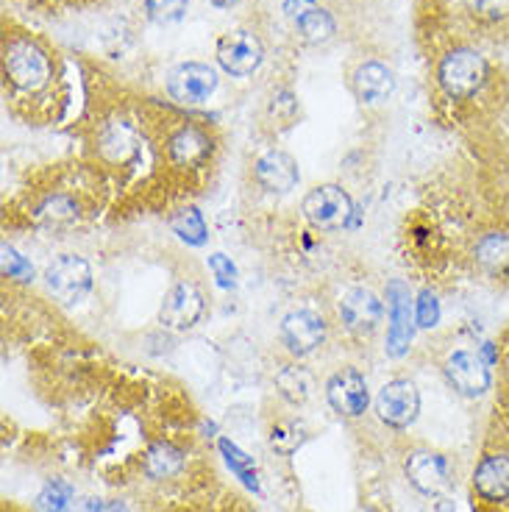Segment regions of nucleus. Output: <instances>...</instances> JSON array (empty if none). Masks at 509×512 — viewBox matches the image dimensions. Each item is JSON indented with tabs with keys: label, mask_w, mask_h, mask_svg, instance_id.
Segmentation results:
<instances>
[{
	"label": "nucleus",
	"mask_w": 509,
	"mask_h": 512,
	"mask_svg": "<svg viewBox=\"0 0 509 512\" xmlns=\"http://www.w3.org/2000/svg\"><path fill=\"white\" fill-rule=\"evenodd\" d=\"M167 151L176 165H198L212 151V142L198 126H181L167 142Z\"/></svg>",
	"instance_id": "nucleus-18"
},
{
	"label": "nucleus",
	"mask_w": 509,
	"mask_h": 512,
	"mask_svg": "<svg viewBox=\"0 0 509 512\" xmlns=\"http://www.w3.org/2000/svg\"><path fill=\"white\" fill-rule=\"evenodd\" d=\"M276 387L290 404H306L315 393V376L304 365H284L276 373Z\"/></svg>",
	"instance_id": "nucleus-22"
},
{
	"label": "nucleus",
	"mask_w": 509,
	"mask_h": 512,
	"mask_svg": "<svg viewBox=\"0 0 509 512\" xmlns=\"http://www.w3.org/2000/svg\"><path fill=\"white\" fill-rule=\"evenodd\" d=\"M209 270L215 273L217 284H220L223 290H234V287H237V265H234L226 254L209 256Z\"/></svg>",
	"instance_id": "nucleus-31"
},
{
	"label": "nucleus",
	"mask_w": 509,
	"mask_h": 512,
	"mask_svg": "<svg viewBox=\"0 0 509 512\" xmlns=\"http://www.w3.org/2000/svg\"><path fill=\"white\" fill-rule=\"evenodd\" d=\"M217 64L223 73H229L234 78L254 76L256 70L265 62V45L256 31L251 28H234L229 34L217 39L215 48Z\"/></svg>",
	"instance_id": "nucleus-4"
},
{
	"label": "nucleus",
	"mask_w": 509,
	"mask_h": 512,
	"mask_svg": "<svg viewBox=\"0 0 509 512\" xmlns=\"http://www.w3.org/2000/svg\"><path fill=\"white\" fill-rule=\"evenodd\" d=\"M387 309H390V326H387V354L393 359L404 357L415 334V301L409 287L401 279L387 284Z\"/></svg>",
	"instance_id": "nucleus-7"
},
{
	"label": "nucleus",
	"mask_w": 509,
	"mask_h": 512,
	"mask_svg": "<svg viewBox=\"0 0 509 512\" xmlns=\"http://www.w3.org/2000/svg\"><path fill=\"white\" fill-rule=\"evenodd\" d=\"M340 318H343L348 332L368 337L379 329V323L384 318V304L379 301V295L370 293L365 287H354L343 295L340 301Z\"/></svg>",
	"instance_id": "nucleus-13"
},
{
	"label": "nucleus",
	"mask_w": 509,
	"mask_h": 512,
	"mask_svg": "<svg viewBox=\"0 0 509 512\" xmlns=\"http://www.w3.org/2000/svg\"><path fill=\"white\" fill-rule=\"evenodd\" d=\"M170 229L179 237L181 243L192 245V248H201V245L209 240V229H206L204 215L195 209V206H187V209H179L173 218H170Z\"/></svg>",
	"instance_id": "nucleus-24"
},
{
	"label": "nucleus",
	"mask_w": 509,
	"mask_h": 512,
	"mask_svg": "<svg viewBox=\"0 0 509 512\" xmlns=\"http://www.w3.org/2000/svg\"><path fill=\"white\" fill-rule=\"evenodd\" d=\"M473 493L487 504L509 501V454H487L473 471Z\"/></svg>",
	"instance_id": "nucleus-15"
},
{
	"label": "nucleus",
	"mask_w": 509,
	"mask_h": 512,
	"mask_svg": "<svg viewBox=\"0 0 509 512\" xmlns=\"http://www.w3.org/2000/svg\"><path fill=\"white\" fill-rule=\"evenodd\" d=\"M440 298L432 290H420L418 301H415V320H418L420 329H434L440 323Z\"/></svg>",
	"instance_id": "nucleus-27"
},
{
	"label": "nucleus",
	"mask_w": 509,
	"mask_h": 512,
	"mask_svg": "<svg viewBox=\"0 0 509 512\" xmlns=\"http://www.w3.org/2000/svg\"><path fill=\"white\" fill-rule=\"evenodd\" d=\"M256 184L265 192H273V195H287V192L295 190L298 184V162L293 156L284 154V151H268L256 159L254 167Z\"/></svg>",
	"instance_id": "nucleus-16"
},
{
	"label": "nucleus",
	"mask_w": 509,
	"mask_h": 512,
	"mask_svg": "<svg viewBox=\"0 0 509 512\" xmlns=\"http://www.w3.org/2000/svg\"><path fill=\"white\" fill-rule=\"evenodd\" d=\"M181 468H184V451L173 443H167V440L153 443L145 454V474L156 482L173 479L176 474H181Z\"/></svg>",
	"instance_id": "nucleus-21"
},
{
	"label": "nucleus",
	"mask_w": 509,
	"mask_h": 512,
	"mask_svg": "<svg viewBox=\"0 0 509 512\" xmlns=\"http://www.w3.org/2000/svg\"><path fill=\"white\" fill-rule=\"evenodd\" d=\"M309 6H315V0H284V12L290 14V17H298L301 12H306Z\"/></svg>",
	"instance_id": "nucleus-33"
},
{
	"label": "nucleus",
	"mask_w": 509,
	"mask_h": 512,
	"mask_svg": "<svg viewBox=\"0 0 509 512\" xmlns=\"http://www.w3.org/2000/svg\"><path fill=\"white\" fill-rule=\"evenodd\" d=\"M217 90L215 67L204 62H181L167 73V95L181 106H198Z\"/></svg>",
	"instance_id": "nucleus-6"
},
{
	"label": "nucleus",
	"mask_w": 509,
	"mask_h": 512,
	"mask_svg": "<svg viewBox=\"0 0 509 512\" xmlns=\"http://www.w3.org/2000/svg\"><path fill=\"white\" fill-rule=\"evenodd\" d=\"M468 12L484 23H501L509 17V0H465Z\"/></svg>",
	"instance_id": "nucleus-28"
},
{
	"label": "nucleus",
	"mask_w": 509,
	"mask_h": 512,
	"mask_svg": "<svg viewBox=\"0 0 509 512\" xmlns=\"http://www.w3.org/2000/svg\"><path fill=\"white\" fill-rule=\"evenodd\" d=\"M479 354H482V359H484V362H487V365H493V362H496V359H498V354H496V348H493V343H484L482 351H479Z\"/></svg>",
	"instance_id": "nucleus-34"
},
{
	"label": "nucleus",
	"mask_w": 509,
	"mask_h": 512,
	"mask_svg": "<svg viewBox=\"0 0 509 512\" xmlns=\"http://www.w3.org/2000/svg\"><path fill=\"white\" fill-rule=\"evenodd\" d=\"M487 62L479 51L468 45H459L437 64V84L451 101H471L487 84Z\"/></svg>",
	"instance_id": "nucleus-2"
},
{
	"label": "nucleus",
	"mask_w": 509,
	"mask_h": 512,
	"mask_svg": "<svg viewBox=\"0 0 509 512\" xmlns=\"http://www.w3.org/2000/svg\"><path fill=\"white\" fill-rule=\"evenodd\" d=\"M217 448H220V454H223V460H226V465L231 468V474L240 479L242 485L248 487V490H254V493H259V474H256V462L251 454H245L234 440H229V437H220V443H217Z\"/></svg>",
	"instance_id": "nucleus-23"
},
{
	"label": "nucleus",
	"mask_w": 509,
	"mask_h": 512,
	"mask_svg": "<svg viewBox=\"0 0 509 512\" xmlns=\"http://www.w3.org/2000/svg\"><path fill=\"white\" fill-rule=\"evenodd\" d=\"M281 340L293 357H306L318 351L326 340V320L315 309H293L281 320Z\"/></svg>",
	"instance_id": "nucleus-11"
},
{
	"label": "nucleus",
	"mask_w": 509,
	"mask_h": 512,
	"mask_svg": "<svg viewBox=\"0 0 509 512\" xmlns=\"http://www.w3.org/2000/svg\"><path fill=\"white\" fill-rule=\"evenodd\" d=\"M45 284L62 304H78L92 290V268L84 256L64 254L45 270Z\"/></svg>",
	"instance_id": "nucleus-5"
},
{
	"label": "nucleus",
	"mask_w": 509,
	"mask_h": 512,
	"mask_svg": "<svg viewBox=\"0 0 509 512\" xmlns=\"http://www.w3.org/2000/svg\"><path fill=\"white\" fill-rule=\"evenodd\" d=\"M295 31L298 37L309 42V45H323L337 34V20L331 17L329 9L323 6H309L306 12L295 17Z\"/></svg>",
	"instance_id": "nucleus-20"
},
{
	"label": "nucleus",
	"mask_w": 509,
	"mask_h": 512,
	"mask_svg": "<svg viewBox=\"0 0 509 512\" xmlns=\"http://www.w3.org/2000/svg\"><path fill=\"white\" fill-rule=\"evenodd\" d=\"M326 398L331 410L340 412L343 418H362L370 404L368 382L357 368H340L326 382Z\"/></svg>",
	"instance_id": "nucleus-10"
},
{
	"label": "nucleus",
	"mask_w": 509,
	"mask_h": 512,
	"mask_svg": "<svg viewBox=\"0 0 509 512\" xmlns=\"http://www.w3.org/2000/svg\"><path fill=\"white\" fill-rule=\"evenodd\" d=\"M473 259L484 273H504L509 268V231H487L473 245Z\"/></svg>",
	"instance_id": "nucleus-19"
},
{
	"label": "nucleus",
	"mask_w": 509,
	"mask_h": 512,
	"mask_svg": "<svg viewBox=\"0 0 509 512\" xmlns=\"http://www.w3.org/2000/svg\"><path fill=\"white\" fill-rule=\"evenodd\" d=\"M204 315V295L198 293L192 284L181 282L176 284L162 301L159 309V320L167 329H176V332H187L192 329Z\"/></svg>",
	"instance_id": "nucleus-14"
},
{
	"label": "nucleus",
	"mask_w": 509,
	"mask_h": 512,
	"mask_svg": "<svg viewBox=\"0 0 509 512\" xmlns=\"http://www.w3.org/2000/svg\"><path fill=\"white\" fill-rule=\"evenodd\" d=\"M206 3H212L217 9H231V6H237L240 0H206Z\"/></svg>",
	"instance_id": "nucleus-36"
},
{
	"label": "nucleus",
	"mask_w": 509,
	"mask_h": 512,
	"mask_svg": "<svg viewBox=\"0 0 509 512\" xmlns=\"http://www.w3.org/2000/svg\"><path fill=\"white\" fill-rule=\"evenodd\" d=\"M101 512H131L126 501H106Z\"/></svg>",
	"instance_id": "nucleus-35"
},
{
	"label": "nucleus",
	"mask_w": 509,
	"mask_h": 512,
	"mask_svg": "<svg viewBox=\"0 0 509 512\" xmlns=\"http://www.w3.org/2000/svg\"><path fill=\"white\" fill-rule=\"evenodd\" d=\"M354 201L351 195L337 187V184H320L315 190L306 192L304 198V218L323 231H337V229H351L357 226L354 220Z\"/></svg>",
	"instance_id": "nucleus-3"
},
{
	"label": "nucleus",
	"mask_w": 509,
	"mask_h": 512,
	"mask_svg": "<svg viewBox=\"0 0 509 512\" xmlns=\"http://www.w3.org/2000/svg\"><path fill=\"white\" fill-rule=\"evenodd\" d=\"M190 9V0H145V14L148 20L159 23V26H170L179 23L181 17Z\"/></svg>",
	"instance_id": "nucleus-26"
},
{
	"label": "nucleus",
	"mask_w": 509,
	"mask_h": 512,
	"mask_svg": "<svg viewBox=\"0 0 509 512\" xmlns=\"http://www.w3.org/2000/svg\"><path fill=\"white\" fill-rule=\"evenodd\" d=\"M42 215H48L53 220H70L78 215V206H73L70 198H51L48 204L42 206Z\"/></svg>",
	"instance_id": "nucleus-32"
},
{
	"label": "nucleus",
	"mask_w": 509,
	"mask_h": 512,
	"mask_svg": "<svg viewBox=\"0 0 509 512\" xmlns=\"http://www.w3.org/2000/svg\"><path fill=\"white\" fill-rule=\"evenodd\" d=\"M404 474H407L409 485L423 496H437L451 485V468H448L446 457L437 451H426V448L407 454Z\"/></svg>",
	"instance_id": "nucleus-12"
},
{
	"label": "nucleus",
	"mask_w": 509,
	"mask_h": 512,
	"mask_svg": "<svg viewBox=\"0 0 509 512\" xmlns=\"http://www.w3.org/2000/svg\"><path fill=\"white\" fill-rule=\"evenodd\" d=\"M3 76L20 92L37 95L53 78L51 56L39 48L34 39L14 37L3 48Z\"/></svg>",
	"instance_id": "nucleus-1"
},
{
	"label": "nucleus",
	"mask_w": 509,
	"mask_h": 512,
	"mask_svg": "<svg viewBox=\"0 0 509 512\" xmlns=\"http://www.w3.org/2000/svg\"><path fill=\"white\" fill-rule=\"evenodd\" d=\"M73 499V487L62 482V479H53L48 485L42 487V493L37 496L34 510L37 512H67Z\"/></svg>",
	"instance_id": "nucleus-25"
},
{
	"label": "nucleus",
	"mask_w": 509,
	"mask_h": 512,
	"mask_svg": "<svg viewBox=\"0 0 509 512\" xmlns=\"http://www.w3.org/2000/svg\"><path fill=\"white\" fill-rule=\"evenodd\" d=\"M304 443V435L295 423H276L270 432V446L281 451V454H293L295 448Z\"/></svg>",
	"instance_id": "nucleus-30"
},
{
	"label": "nucleus",
	"mask_w": 509,
	"mask_h": 512,
	"mask_svg": "<svg viewBox=\"0 0 509 512\" xmlns=\"http://www.w3.org/2000/svg\"><path fill=\"white\" fill-rule=\"evenodd\" d=\"M0 254H3V273L9 279H17V282H31L34 279V265L23 254H17L12 245H3Z\"/></svg>",
	"instance_id": "nucleus-29"
},
{
	"label": "nucleus",
	"mask_w": 509,
	"mask_h": 512,
	"mask_svg": "<svg viewBox=\"0 0 509 512\" xmlns=\"http://www.w3.org/2000/svg\"><path fill=\"white\" fill-rule=\"evenodd\" d=\"M354 92L362 103H384L395 90L393 70L382 62H362L351 76Z\"/></svg>",
	"instance_id": "nucleus-17"
},
{
	"label": "nucleus",
	"mask_w": 509,
	"mask_h": 512,
	"mask_svg": "<svg viewBox=\"0 0 509 512\" xmlns=\"http://www.w3.org/2000/svg\"><path fill=\"white\" fill-rule=\"evenodd\" d=\"M103 510V504H98V501H92V504H87L84 510H78V512H101Z\"/></svg>",
	"instance_id": "nucleus-37"
},
{
	"label": "nucleus",
	"mask_w": 509,
	"mask_h": 512,
	"mask_svg": "<svg viewBox=\"0 0 509 512\" xmlns=\"http://www.w3.org/2000/svg\"><path fill=\"white\" fill-rule=\"evenodd\" d=\"M443 373H446L448 384L465 398H482L493 387L490 365L484 362L482 354H473V351H465V348L448 354Z\"/></svg>",
	"instance_id": "nucleus-9"
},
{
	"label": "nucleus",
	"mask_w": 509,
	"mask_h": 512,
	"mask_svg": "<svg viewBox=\"0 0 509 512\" xmlns=\"http://www.w3.org/2000/svg\"><path fill=\"white\" fill-rule=\"evenodd\" d=\"M376 415L390 429H407L418 421L420 393L412 379H393L376 396Z\"/></svg>",
	"instance_id": "nucleus-8"
}]
</instances>
